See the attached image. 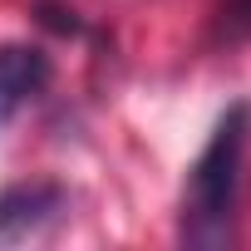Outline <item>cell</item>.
<instances>
[{
    "label": "cell",
    "mask_w": 251,
    "mask_h": 251,
    "mask_svg": "<svg viewBox=\"0 0 251 251\" xmlns=\"http://www.w3.org/2000/svg\"><path fill=\"white\" fill-rule=\"evenodd\" d=\"M246 143H251V103H231L217 118V128L207 133L197 163L187 168V192H182V241L187 246H226L231 241Z\"/></svg>",
    "instance_id": "cell-1"
},
{
    "label": "cell",
    "mask_w": 251,
    "mask_h": 251,
    "mask_svg": "<svg viewBox=\"0 0 251 251\" xmlns=\"http://www.w3.org/2000/svg\"><path fill=\"white\" fill-rule=\"evenodd\" d=\"M69 197L54 182H15L0 192V246H20L64 217Z\"/></svg>",
    "instance_id": "cell-2"
},
{
    "label": "cell",
    "mask_w": 251,
    "mask_h": 251,
    "mask_svg": "<svg viewBox=\"0 0 251 251\" xmlns=\"http://www.w3.org/2000/svg\"><path fill=\"white\" fill-rule=\"evenodd\" d=\"M50 84V54L40 45H0V128Z\"/></svg>",
    "instance_id": "cell-3"
},
{
    "label": "cell",
    "mask_w": 251,
    "mask_h": 251,
    "mask_svg": "<svg viewBox=\"0 0 251 251\" xmlns=\"http://www.w3.org/2000/svg\"><path fill=\"white\" fill-rule=\"evenodd\" d=\"M217 35L222 40H251V0H222Z\"/></svg>",
    "instance_id": "cell-4"
}]
</instances>
